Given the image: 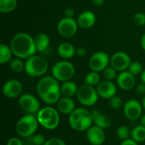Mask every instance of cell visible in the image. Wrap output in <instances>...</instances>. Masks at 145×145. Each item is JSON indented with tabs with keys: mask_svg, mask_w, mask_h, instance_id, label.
Wrapping results in <instances>:
<instances>
[{
	"mask_svg": "<svg viewBox=\"0 0 145 145\" xmlns=\"http://www.w3.org/2000/svg\"><path fill=\"white\" fill-rule=\"evenodd\" d=\"M136 91L140 95H145V83L141 82V83L138 84L136 87Z\"/></svg>",
	"mask_w": 145,
	"mask_h": 145,
	"instance_id": "cell-37",
	"label": "cell"
},
{
	"mask_svg": "<svg viewBox=\"0 0 145 145\" xmlns=\"http://www.w3.org/2000/svg\"><path fill=\"white\" fill-rule=\"evenodd\" d=\"M43 145H66V144L59 138H48Z\"/></svg>",
	"mask_w": 145,
	"mask_h": 145,
	"instance_id": "cell-35",
	"label": "cell"
},
{
	"mask_svg": "<svg viewBox=\"0 0 145 145\" xmlns=\"http://www.w3.org/2000/svg\"><path fill=\"white\" fill-rule=\"evenodd\" d=\"M116 134H117V137L123 141V140L129 138V137L131 136V132H130V129L128 127L121 126L117 128Z\"/></svg>",
	"mask_w": 145,
	"mask_h": 145,
	"instance_id": "cell-29",
	"label": "cell"
},
{
	"mask_svg": "<svg viewBox=\"0 0 145 145\" xmlns=\"http://www.w3.org/2000/svg\"><path fill=\"white\" fill-rule=\"evenodd\" d=\"M141 46H142L143 49L145 51V33L143 35V37L141 38Z\"/></svg>",
	"mask_w": 145,
	"mask_h": 145,
	"instance_id": "cell-42",
	"label": "cell"
},
{
	"mask_svg": "<svg viewBox=\"0 0 145 145\" xmlns=\"http://www.w3.org/2000/svg\"><path fill=\"white\" fill-rule=\"evenodd\" d=\"M78 27L79 26L76 20H75L73 18L65 17L59 21L57 31L61 37L65 38H70L76 34Z\"/></svg>",
	"mask_w": 145,
	"mask_h": 145,
	"instance_id": "cell-9",
	"label": "cell"
},
{
	"mask_svg": "<svg viewBox=\"0 0 145 145\" xmlns=\"http://www.w3.org/2000/svg\"><path fill=\"white\" fill-rule=\"evenodd\" d=\"M109 63H110L109 54L105 52L99 51L91 56L88 65L93 71L100 72L104 71V70L109 66Z\"/></svg>",
	"mask_w": 145,
	"mask_h": 145,
	"instance_id": "cell-10",
	"label": "cell"
},
{
	"mask_svg": "<svg viewBox=\"0 0 145 145\" xmlns=\"http://www.w3.org/2000/svg\"><path fill=\"white\" fill-rule=\"evenodd\" d=\"M78 88L76 83L72 82V81H66L64 82L61 86H60V92H61V95L63 97H69V98H72L74 95H76L77 91H78Z\"/></svg>",
	"mask_w": 145,
	"mask_h": 145,
	"instance_id": "cell-22",
	"label": "cell"
},
{
	"mask_svg": "<svg viewBox=\"0 0 145 145\" xmlns=\"http://www.w3.org/2000/svg\"><path fill=\"white\" fill-rule=\"evenodd\" d=\"M143 66L142 65L138 62V61H133L131 62L129 67H128V71L130 73H132L133 76H138V75H141L143 72Z\"/></svg>",
	"mask_w": 145,
	"mask_h": 145,
	"instance_id": "cell-31",
	"label": "cell"
},
{
	"mask_svg": "<svg viewBox=\"0 0 145 145\" xmlns=\"http://www.w3.org/2000/svg\"><path fill=\"white\" fill-rule=\"evenodd\" d=\"M58 54L64 59H69L76 54L75 47L70 42H62L58 46Z\"/></svg>",
	"mask_w": 145,
	"mask_h": 145,
	"instance_id": "cell-21",
	"label": "cell"
},
{
	"mask_svg": "<svg viewBox=\"0 0 145 145\" xmlns=\"http://www.w3.org/2000/svg\"><path fill=\"white\" fill-rule=\"evenodd\" d=\"M57 110L60 114L71 115L76 110V103L71 98L62 97L57 103Z\"/></svg>",
	"mask_w": 145,
	"mask_h": 145,
	"instance_id": "cell-19",
	"label": "cell"
},
{
	"mask_svg": "<svg viewBox=\"0 0 145 145\" xmlns=\"http://www.w3.org/2000/svg\"><path fill=\"white\" fill-rule=\"evenodd\" d=\"M143 105L136 99H130L123 105L125 116L130 121H136L142 116Z\"/></svg>",
	"mask_w": 145,
	"mask_h": 145,
	"instance_id": "cell-11",
	"label": "cell"
},
{
	"mask_svg": "<svg viewBox=\"0 0 145 145\" xmlns=\"http://www.w3.org/2000/svg\"><path fill=\"white\" fill-rule=\"evenodd\" d=\"M48 69L47 59L41 55H33L28 58L25 63V71L29 76L38 77L44 75Z\"/></svg>",
	"mask_w": 145,
	"mask_h": 145,
	"instance_id": "cell-5",
	"label": "cell"
},
{
	"mask_svg": "<svg viewBox=\"0 0 145 145\" xmlns=\"http://www.w3.org/2000/svg\"><path fill=\"white\" fill-rule=\"evenodd\" d=\"M123 102L120 96L115 95L112 98L110 99V105L114 110H119L122 107Z\"/></svg>",
	"mask_w": 145,
	"mask_h": 145,
	"instance_id": "cell-33",
	"label": "cell"
},
{
	"mask_svg": "<svg viewBox=\"0 0 145 145\" xmlns=\"http://www.w3.org/2000/svg\"><path fill=\"white\" fill-rule=\"evenodd\" d=\"M19 106L26 114L37 115L41 110L38 99L32 94L25 93L19 97Z\"/></svg>",
	"mask_w": 145,
	"mask_h": 145,
	"instance_id": "cell-8",
	"label": "cell"
},
{
	"mask_svg": "<svg viewBox=\"0 0 145 145\" xmlns=\"http://www.w3.org/2000/svg\"><path fill=\"white\" fill-rule=\"evenodd\" d=\"M10 48L14 56L21 59H27L35 55L37 50L34 38L28 33L15 34L10 42Z\"/></svg>",
	"mask_w": 145,
	"mask_h": 145,
	"instance_id": "cell-1",
	"label": "cell"
},
{
	"mask_svg": "<svg viewBox=\"0 0 145 145\" xmlns=\"http://www.w3.org/2000/svg\"><path fill=\"white\" fill-rule=\"evenodd\" d=\"M78 26L82 29H89L96 23V16L92 11H84L81 13L76 20Z\"/></svg>",
	"mask_w": 145,
	"mask_h": 145,
	"instance_id": "cell-18",
	"label": "cell"
},
{
	"mask_svg": "<svg viewBox=\"0 0 145 145\" xmlns=\"http://www.w3.org/2000/svg\"><path fill=\"white\" fill-rule=\"evenodd\" d=\"M140 124H141L142 126L145 127V114L144 115H143V116H141V118H140Z\"/></svg>",
	"mask_w": 145,
	"mask_h": 145,
	"instance_id": "cell-43",
	"label": "cell"
},
{
	"mask_svg": "<svg viewBox=\"0 0 145 145\" xmlns=\"http://www.w3.org/2000/svg\"><path fill=\"white\" fill-rule=\"evenodd\" d=\"M34 41H35V45H36L37 50L38 52H42V53L46 51L48 48L49 44H50L49 37L45 33L37 34L35 37Z\"/></svg>",
	"mask_w": 145,
	"mask_h": 145,
	"instance_id": "cell-23",
	"label": "cell"
},
{
	"mask_svg": "<svg viewBox=\"0 0 145 145\" xmlns=\"http://www.w3.org/2000/svg\"><path fill=\"white\" fill-rule=\"evenodd\" d=\"M27 138L30 145H43L47 141L42 134H34Z\"/></svg>",
	"mask_w": 145,
	"mask_h": 145,
	"instance_id": "cell-30",
	"label": "cell"
},
{
	"mask_svg": "<svg viewBox=\"0 0 145 145\" xmlns=\"http://www.w3.org/2000/svg\"><path fill=\"white\" fill-rule=\"evenodd\" d=\"M117 85L122 90H131L136 85V78L129 71H121L116 78Z\"/></svg>",
	"mask_w": 145,
	"mask_h": 145,
	"instance_id": "cell-17",
	"label": "cell"
},
{
	"mask_svg": "<svg viewBox=\"0 0 145 145\" xmlns=\"http://www.w3.org/2000/svg\"><path fill=\"white\" fill-rule=\"evenodd\" d=\"M9 66H10L11 71L15 73H20L25 70V64L23 63L21 59H19V58L13 59L9 63Z\"/></svg>",
	"mask_w": 145,
	"mask_h": 145,
	"instance_id": "cell-28",
	"label": "cell"
},
{
	"mask_svg": "<svg viewBox=\"0 0 145 145\" xmlns=\"http://www.w3.org/2000/svg\"><path fill=\"white\" fill-rule=\"evenodd\" d=\"M60 85L59 81L54 76H44L41 78L37 84V92L40 98L48 93L49 92L59 88Z\"/></svg>",
	"mask_w": 145,
	"mask_h": 145,
	"instance_id": "cell-12",
	"label": "cell"
},
{
	"mask_svg": "<svg viewBox=\"0 0 145 145\" xmlns=\"http://www.w3.org/2000/svg\"><path fill=\"white\" fill-rule=\"evenodd\" d=\"M120 145H138V142L134 141L133 139H126V140H123L121 144Z\"/></svg>",
	"mask_w": 145,
	"mask_h": 145,
	"instance_id": "cell-40",
	"label": "cell"
},
{
	"mask_svg": "<svg viewBox=\"0 0 145 145\" xmlns=\"http://www.w3.org/2000/svg\"><path fill=\"white\" fill-rule=\"evenodd\" d=\"M84 81H85L86 84L95 87L101 82V76L99 74V72L92 71L91 72H89L86 75Z\"/></svg>",
	"mask_w": 145,
	"mask_h": 145,
	"instance_id": "cell-27",
	"label": "cell"
},
{
	"mask_svg": "<svg viewBox=\"0 0 145 145\" xmlns=\"http://www.w3.org/2000/svg\"><path fill=\"white\" fill-rule=\"evenodd\" d=\"M130 56L125 52H116L110 58V65L117 71H125L131 64Z\"/></svg>",
	"mask_w": 145,
	"mask_h": 145,
	"instance_id": "cell-13",
	"label": "cell"
},
{
	"mask_svg": "<svg viewBox=\"0 0 145 145\" xmlns=\"http://www.w3.org/2000/svg\"><path fill=\"white\" fill-rule=\"evenodd\" d=\"M7 145H24L23 144V142L18 138H14V137H12L10 138L8 142H7Z\"/></svg>",
	"mask_w": 145,
	"mask_h": 145,
	"instance_id": "cell-36",
	"label": "cell"
},
{
	"mask_svg": "<svg viewBox=\"0 0 145 145\" xmlns=\"http://www.w3.org/2000/svg\"><path fill=\"white\" fill-rule=\"evenodd\" d=\"M76 97L78 101L82 105L86 107H91L98 102L99 95L94 87L85 83L78 88Z\"/></svg>",
	"mask_w": 145,
	"mask_h": 145,
	"instance_id": "cell-7",
	"label": "cell"
},
{
	"mask_svg": "<svg viewBox=\"0 0 145 145\" xmlns=\"http://www.w3.org/2000/svg\"><path fill=\"white\" fill-rule=\"evenodd\" d=\"M142 105H143V108L145 110V95L144 97V99H143V101H142Z\"/></svg>",
	"mask_w": 145,
	"mask_h": 145,
	"instance_id": "cell-45",
	"label": "cell"
},
{
	"mask_svg": "<svg viewBox=\"0 0 145 145\" xmlns=\"http://www.w3.org/2000/svg\"><path fill=\"white\" fill-rule=\"evenodd\" d=\"M17 7V0H0V12L10 13Z\"/></svg>",
	"mask_w": 145,
	"mask_h": 145,
	"instance_id": "cell-26",
	"label": "cell"
},
{
	"mask_svg": "<svg viewBox=\"0 0 145 145\" xmlns=\"http://www.w3.org/2000/svg\"><path fill=\"white\" fill-rule=\"evenodd\" d=\"M105 129L94 125L86 131V137L89 144L92 145H102L105 141Z\"/></svg>",
	"mask_w": 145,
	"mask_h": 145,
	"instance_id": "cell-15",
	"label": "cell"
},
{
	"mask_svg": "<svg viewBox=\"0 0 145 145\" xmlns=\"http://www.w3.org/2000/svg\"><path fill=\"white\" fill-rule=\"evenodd\" d=\"M13 51L10 46L2 43L0 45V64L4 65L12 60Z\"/></svg>",
	"mask_w": 145,
	"mask_h": 145,
	"instance_id": "cell-24",
	"label": "cell"
},
{
	"mask_svg": "<svg viewBox=\"0 0 145 145\" xmlns=\"http://www.w3.org/2000/svg\"><path fill=\"white\" fill-rule=\"evenodd\" d=\"M96 89L99 97L106 99H110L113 96L116 95V91H117L116 84L112 81H109V80L101 81L96 86Z\"/></svg>",
	"mask_w": 145,
	"mask_h": 145,
	"instance_id": "cell-16",
	"label": "cell"
},
{
	"mask_svg": "<svg viewBox=\"0 0 145 145\" xmlns=\"http://www.w3.org/2000/svg\"><path fill=\"white\" fill-rule=\"evenodd\" d=\"M74 14H75V11H74V9H73L72 8H65V17L73 18Z\"/></svg>",
	"mask_w": 145,
	"mask_h": 145,
	"instance_id": "cell-39",
	"label": "cell"
},
{
	"mask_svg": "<svg viewBox=\"0 0 145 145\" xmlns=\"http://www.w3.org/2000/svg\"><path fill=\"white\" fill-rule=\"evenodd\" d=\"M132 139L138 143H142L145 141V127L139 125L135 127L131 132Z\"/></svg>",
	"mask_w": 145,
	"mask_h": 145,
	"instance_id": "cell-25",
	"label": "cell"
},
{
	"mask_svg": "<svg viewBox=\"0 0 145 145\" xmlns=\"http://www.w3.org/2000/svg\"><path fill=\"white\" fill-rule=\"evenodd\" d=\"M93 4L96 5V6H101V5L104 4L105 0H93Z\"/></svg>",
	"mask_w": 145,
	"mask_h": 145,
	"instance_id": "cell-41",
	"label": "cell"
},
{
	"mask_svg": "<svg viewBox=\"0 0 145 145\" xmlns=\"http://www.w3.org/2000/svg\"><path fill=\"white\" fill-rule=\"evenodd\" d=\"M37 118L39 125L47 130H54L57 128L60 122L59 110L52 106L42 108L37 114Z\"/></svg>",
	"mask_w": 145,
	"mask_h": 145,
	"instance_id": "cell-3",
	"label": "cell"
},
{
	"mask_svg": "<svg viewBox=\"0 0 145 145\" xmlns=\"http://www.w3.org/2000/svg\"><path fill=\"white\" fill-rule=\"evenodd\" d=\"M103 72H104V76H105V80L113 81V80L116 79L117 76H118L117 71L115 68H113L111 65L108 66L107 68H105Z\"/></svg>",
	"mask_w": 145,
	"mask_h": 145,
	"instance_id": "cell-32",
	"label": "cell"
},
{
	"mask_svg": "<svg viewBox=\"0 0 145 145\" xmlns=\"http://www.w3.org/2000/svg\"><path fill=\"white\" fill-rule=\"evenodd\" d=\"M141 81H142V82H144L145 83V69L143 71V72H142V74H141Z\"/></svg>",
	"mask_w": 145,
	"mask_h": 145,
	"instance_id": "cell-44",
	"label": "cell"
},
{
	"mask_svg": "<svg viewBox=\"0 0 145 145\" xmlns=\"http://www.w3.org/2000/svg\"><path fill=\"white\" fill-rule=\"evenodd\" d=\"M133 20L135 22L136 25L141 26V25H145V14L142 12H138L136 13L133 16Z\"/></svg>",
	"mask_w": 145,
	"mask_h": 145,
	"instance_id": "cell-34",
	"label": "cell"
},
{
	"mask_svg": "<svg viewBox=\"0 0 145 145\" xmlns=\"http://www.w3.org/2000/svg\"><path fill=\"white\" fill-rule=\"evenodd\" d=\"M52 75L59 82L70 81L75 75V67L70 61H58L52 67Z\"/></svg>",
	"mask_w": 145,
	"mask_h": 145,
	"instance_id": "cell-6",
	"label": "cell"
},
{
	"mask_svg": "<svg viewBox=\"0 0 145 145\" xmlns=\"http://www.w3.org/2000/svg\"><path fill=\"white\" fill-rule=\"evenodd\" d=\"M69 125L76 132L87 131L93 126V120L91 111L85 108H76V110L69 115Z\"/></svg>",
	"mask_w": 145,
	"mask_h": 145,
	"instance_id": "cell-2",
	"label": "cell"
},
{
	"mask_svg": "<svg viewBox=\"0 0 145 145\" xmlns=\"http://www.w3.org/2000/svg\"><path fill=\"white\" fill-rule=\"evenodd\" d=\"M87 54V49L83 47H80L76 49V55L78 57H84Z\"/></svg>",
	"mask_w": 145,
	"mask_h": 145,
	"instance_id": "cell-38",
	"label": "cell"
},
{
	"mask_svg": "<svg viewBox=\"0 0 145 145\" xmlns=\"http://www.w3.org/2000/svg\"><path fill=\"white\" fill-rule=\"evenodd\" d=\"M39 122L35 115L26 114L18 120L15 125V131L20 137L29 138L35 134Z\"/></svg>",
	"mask_w": 145,
	"mask_h": 145,
	"instance_id": "cell-4",
	"label": "cell"
},
{
	"mask_svg": "<svg viewBox=\"0 0 145 145\" xmlns=\"http://www.w3.org/2000/svg\"><path fill=\"white\" fill-rule=\"evenodd\" d=\"M91 114H92V117H93L94 125H96L103 129H106V128L110 127L111 121L108 116L103 114L100 110H96V109L93 110L91 111Z\"/></svg>",
	"mask_w": 145,
	"mask_h": 145,
	"instance_id": "cell-20",
	"label": "cell"
},
{
	"mask_svg": "<svg viewBox=\"0 0 145 145\" xmlns=\"http://www.w3.org/2000/svg\"><path fill=\"white\" fill-rule=\"evenodd\" d=\"M22 84L15 79L7 81L3 86V94L8 99H15L21 95Z\"/></svg>",
	"mask_w": 145,
	"mask_h": 145,
	"instance_id": "cell-14",
	"label": "cell"
}]
</instances>
